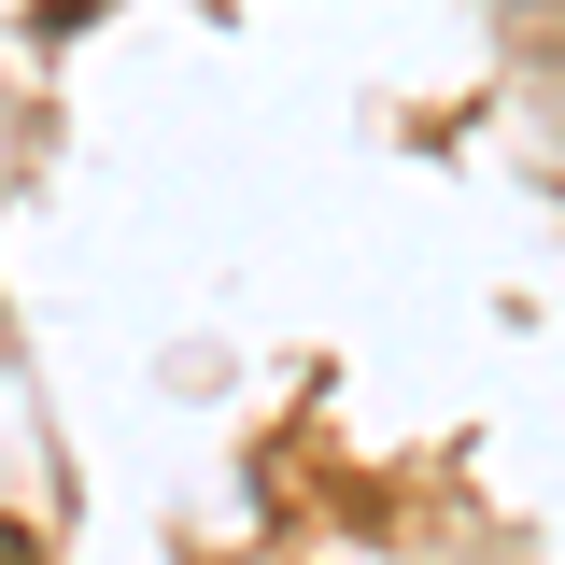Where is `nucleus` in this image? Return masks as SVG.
<instances>
[{"instance_id":"obj_1","label":"nucleus","mask_w":565,"mask_h":565,"mask_svg":"<svg viewBox=\"0 0 565 565\" xmlns=\"http://www.w3.org/2000/svg\"><path fill=\"white\" fill-rule=\"evenodd\" d=\"M0 565H29V537H14V523H0Z\"/></svg>"}]
</instances>
